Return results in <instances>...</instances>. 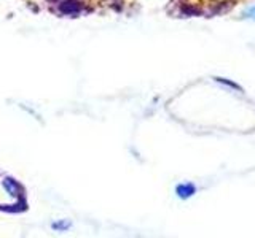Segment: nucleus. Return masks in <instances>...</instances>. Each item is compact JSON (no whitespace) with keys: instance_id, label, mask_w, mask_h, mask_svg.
Returning <instances> with one entry per match:
<instances>
[{"instance_id":"obj_2","label":"nucleus","mask_w":255,"mask_h":238,"mask_svg":"<svg viewBox=\"0 0 255 238\" xmlns=\"http://www.w3.org/2000/svg\"><path fill=\"white\" fill-rule=\"evenodd\" d=\"M69 227H70L69 222H54V224H53L54 230H67Z\"/></svg>"},{"instance_id":"obj_1","label":"nucleus","mask_w":255,"mask_h":238,"mask_svg":"<svg viewBox=\"0 0 255 238\" xmlns=\"http://www.w3.org/2000/svg\"><path fill=\"white\" fill-rule=\"evenodd\" d=\"M195 186L193 184H180V186H177V189H175V192H177V196H179L180 199H188V197H191L195 194Z\"/></svg>"},{"instance_id":"obj_3","label":"nucleus","mask_w":255,"mask_h":238,"mask_svg":"<svg viewBox=\"0 0 255 238\" xmlns=\"http://www.w3.org/2000/svg\"><path fill=\"white\" fill-rule=\"evenodd\" d=\"M246 18H252L255 19V6H252V8H249L246 11Z\"/></svg>"}]
</instances>
